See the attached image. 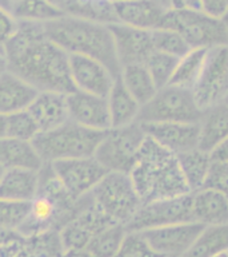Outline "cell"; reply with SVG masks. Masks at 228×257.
Instances as JSON below:
<instances>
[{
  "mask_svg": "<svg viewBox=\"0 0 228 257\" xmlns=\"http://www.w3.org/2000/svg\"><path fill=\"white\" fill-rule=\"evenodd\" d=\"M146 137L147 134L138 120L120 127L108 128L94 157L108 172L130 173Z\"/></svg>",
  "mask_w": 228,
  "mask_h": 257,
  "instance_id": "cell-7",
  "label": "cell"
},
{
  "mask_svg": "<svg viewBox=\"0 0 228 257\" xmlns=\"http://www.w3.org/2000/svg\"><path fill=\"white\" fill-rule=\"evenodd\" d=\"M39 170L6 169L0 178V198L31 202L38 196Z\"/></svg>",
  "mask_w": 228,
  "mask_h": 257,
  "instance_id": "cell-21",
  "label": "cell"
},
{
  "mask_svg": "<svg viewBox=\"0 0 228 257\" xmlns=\"http://www.w3.org/2000/svg\"><path fill=\"white\" fill-rule=\"evenodd\" d=\"M115 42L116 54L120 66L144 64L154 48L152 31L131 27L122 23L108 24Z\"/></svg>",
  "mask_w": 228,
  "mask_h": 257,
  "instance_id": "cell-14",
  "label": "cell"
},
{
  "mask_svg": "<svg viewBox=\"0 0 228 257\" xmlns=\"http://www.w3.org/2000/svg\"><path fill=\"white\" fill-rule=\"evenodd\" d=\"M203 228V225L190 221L147 229L143 230L142 234L151 248L162 257H179L191 246Z\"/></svg>",
  "mask_w": 228,
  "mask_h": 257,
  "instance_id": "cell-12",
  "label": "cell"
},
{
  "mask_svg": "<svg viewBox=\"0 0 228 257\" xmlns=\"http://www.w3.org/2000/svg\"><path fill=\"white\" fill-rule=\"evenodd\" d=\"M178 59L179 58H176V56L168 55V54L156 51V50H154L151 55L148 56L144 66L147 67L150 75L155 82L156 87L162 88L170 84L176 68Z\"/></svg>",
  "mask_w": 228,
  "mask_h": 257,
  "instance_id": "cell-31",
  "label": "cell"
},
{
  "mask_svg": "<svg viewBox=\"0 0 228 257\" xmlns=\"http://www.w3.org/2000/svg\"><path fill=\"white\" fill-rule=\"evenodd\" d=\"M192 94L200 110L228 102V44L208 48Z\"/></svg>",
  "mask_w": 228,
  "mask_h": 257,
  "instance_id": "cell-9",
  "label": "cell"
},
{
  "mask_svg": "<svg viewBox=\"0 0 228 257\" xmlns=\"http://www.w3.org/2000/svg\"><path fill=\"white\" fill-rule=\"evenodd\" d=\"M228 249V225L204 226L191 246L179 257H215Z\"/></svg>",
  "mask_w": 228,
  "mask_h": 257,
  "instance_id": "cell-25",
  "label": "cell"
},
{
  "mask_svg": "<svg viewBox=\"0 0 228 257\" xmlns=\"http://www.w3.org/2000/svg\"><path fill=\"white\" fill-rule=\"evenodd\" d=\"M27 111L35 120L39 132H48L70 120L66 94L62 92L39 91Z\"/></svg>",
  "mask_w": 228,
  "mask_h": 257,
  "instance_id": "cell-18",
  "label": "cell"
},
{
  "mask_svg": "<svg viewBox=\"0 0 228 257\" xmlns=\"http://www.w3.org/2000/svg\"><path fill=\"white\" fill-rule=\"evenodd\" d=\"M107 102L111 116V127H120L138 120L142 106L130 94L119 76L112 84L111 91L108 92Z\"/></svg>",
  "mask_w": 228,
  "mask_h": 257,
  "instance_id": "cell-24",
  "label": "cell"
},
{
  "mask_svg": "<svg viewBox=\"0 0 228 257\" xmlns=\"http://www.w3.org/2000/svg\"><path fill=\"white\" fill-rule=\"evenodd\" d=\"M43 164L32 141L16 140L11 137L0 138V166L4 169L40 170Z\"/></svg>",
  "mask_w": 228,
  "mask_h": 257,
  "instance_id": "cell-23",
  "label": "cell"
},
{
  "mask_svg": "<svg viewBox=\"0 0 228 257\" xmlns=\"http://www.w3.org/2000/svg\"><path fill=\"white\" fill-rule=\"evenodd\" d=\"M192 218L203 226L228 225V197L208 188L192 192Z\"/></svg>",
  "mask_w": 228,
  "mask_h": 257,
  "instance_id": "cell-19",
  "label": "cell"
},
{
  "mask_svg": "<svg viewBox=\"0 0 228 257\" xmlns=\"http://www.w3.org/2000/svg\"><path fill=\"white\" fill-rule=\"evenodd\" d=\"M142 126L147 137L176 156L199 146L198 122H159L142 123Z\"/></svg>",
  "mask_w": 228,
  "mask_h": 257,
  "instance_id": "cell-16",
  "label": "cell"
},
{
  "mask_svg": "<svg viewBox=\"0 0 228 257\" xmlns=\"http://www.w3.org/2000/svg\"><path fill=\"white\" fill-rule=\"evenodd\" d=\"M7 137V115L0 112V138Z\"/></svg>",
  "mask_w": 228,
  "mask_h": 257,
  "instance_id": "cell-43",
  "label": "cell"
},
{
  "mask_svg": "<svg viewBox=\"0 0 228 257\" xmlns=\"http://www.w3.org/2000/svg\"><path fill=\"white\" fill-rule=\"evenodd\" d=\"M50 164L64 189L75 200L91 193L96 184L108 173L94 156L60 160Z\"/></svg>",
  "mask_w": 228,
  "mask_h": 257,
  "instance_id": "cell-11",
  "label": "cell"
},
{
  "mask_svg": "<svg viewBox=\"0 0 228 257\" xmlns=\"http://www.w3.org/2000/svg\"><path fill=\"white\" fill-rule=\"evenodd\" d=\"M16 28V19L11 12L0 8V54L4 55V48Z\"/></svg>",
  "mask_w": 228,
  "mask_h": 257,
  "instance_id": "cell-38",
  "label": "cell"
},
{
  "mask_svg": "<svg viewBox=\"0 0 228 257\" xmlns=\"http://www.w3.org/2000/svg\"><path fill=\"white\" fill-rule=\"evenodd\" d=\"M4 71H7V60H6V56L3 54H0V75Z\"/></svg>",
  "mask_w": 228,
  "mask_h": 257,
  "instance_id": "cell-45",
  "label": "cell"
},
{
  "mask_svg": "<svg viewBox=\"0 0 228 257\" xmlns=\"http://www.w3.org/2000/svg\"><path fill=\"white\" fill-rule=\"evenodd\" d=\"M23 236L16 230H11V229H6L0 226V246H3L8 242H12V241L19 240Z\"/></svg>",
  "mask_w": 228,
  "mask_h": 257,
  "instance_id": "cell-41",
  "label": "cell"
},
{
  "mask_svg": "<svg viewBox=\"0 0 228 257\" xmlns=\"http://www.w3.org/2000/svg\"><path fill=\"white\" fill-rule=\"evenodd\" d=\"M192 218V193L183 196L144 202L126 225L128 232H143L147 229L190 222Z\"/></svg>",
  "mask_w": 228,
  "mask_h": 257,
  "instance_id": "cell-10",
  "label": "cell"
},
{
  "mask_svg": "<svg viewBox=\"0 0 228 257\" xmlns=\"http://www.w3.org/2000/svg\"><path fill=\"white\" fill-rule=\"evenodd\" d=\"M128 174L143 204L191 193L178 156L150 137H146Z\"/></svg>",
  "mask_w": 228,
  "mask_h": 257,
  "instance_id": "cell-3",
  "label": "cell"
},
{
  "mask_svg": "<svg viewBox=\"0 0 228 257\" xmlns=\"http://www.w3.org/2000/svg\"><path fill=\"white\" fill-rule=\"evenodd\" d=\"M46 35L68 55H83L99 60L118 78L122 66L108 24L78 16L63 15L43 23Z\"/></svg>",
  "mask_w": 228,
  "mask_h": 257,
  "instance_id": "cell-2",
  "label": "cell"
},
{
  "mask_svg": "<svg viewBox=\"0 0 228 257\" xmlns=\"http://www.w3.org/2000/svg\"><path fill=\"white\" fill-rule=\"evenodd\" d=\"M4 170H6V169H4L3 166H0V178H2V176H3Z\"/></svg>",
  "mask_w": 228,
  "mask_h": 257,
  "instance_id": "cell-49",
  "label": "cell"
},
{
  "mask_svg": "<svg viewBox=\"0 0 228 257\" xmlns=\"http://www.w3.org/2000/svg\"><path fill=\"white\" fill-rule=\"evenodd\" d=\"M111 2H120V0H111Z\"/></svg>",
  "mask_w": 228,
  "mask_h": 257,
  "instance_id": "cell-50",
  "label": "cell"
},
{
  "mask_svg": "<svg viewBox=\"0 0 228 257\" xmlns=\"http://www.w3.org/2000/svg\"><path fill=\"white\" fill-rule=\"evenodd\" d=\"M14 7V0H0V8H3L6 11L11 12Z\"/></svg>",
  "mask_w": 228,
  "mask_h": 257,
  "instance_id": "cell-44",
  "label": "cell"
},
{
  "mask_svg": "<svg viewBox=\"0 0 228 257\" xmlns=\"http://www.w3.org/2000/svg\"><path fill=\"white\" fill-rule=\"evenodd\" d=\"M198 3H199V10L220 19L228 10V0H198Z\"/></svg>",
  "mask_w": 228,
  "mask_h": 257,
  "instance_id": "cell-39",
  "label": "cell"
},
{
  "mask_svg": "<svg viewBox=\"0 0 228 257\" xmlns=\"http://www.w3.org/2000/svg\"><path fill=\"white\" fill-rule=\"evenodd\" d=\"M50 3L54 4L55 7H58L60 11L63 12V7H64V3H66V0H48Z\"/></svg>",
  "mask_w": 228,
  "mask_h": 257,
  "instance_id": "cell-46",
  "label": "cell"
},
{
  "mask_svg": "<svg viewBox=\"0 0 228 257\" xmlns=\"http://www.w3.org/2000/svg\"><path fill=\"white\" fill-rule=\"evenodd\" d=\"M203 188L214 189L228 197V162L212 161Z\"/></svg>",
  "mask_w": 228,
  "mask_h": 257,
  "instance_id": "cell-37",
  "label": "cell"
},
{
  "mask_svg": "<svg viewBox=\"0 0 228 257\" xmlns=\"http://www.w3.org/2000/svg\"><path fill=\"white\" fill-rule=\"evenodd\" d=\"M160 28H171L183 36L191 48H212L228 44L223 20L196 8H171Z\"/></svg>",
  "mask_w": 228,
  "mask_h": 257,
  "instance_id": "cell-5",
  "label": "cell"
},
{
  "mask_svg": "<svg viewBox=\"0 0 228 257\" xmlns=\"http://www.w3.org/2000/svg\"><path fill=\"white\" fill-rule=\"evenodd\" d=\"M59 236L64 252L87 249L92 234L78 221L71 220L59 229Z\"/></svg>",
  "mask_w": 228,
  "mask_h": 257,
  "instance_id": "cell-35",
  "label": "cell"
},
{
  "mask_svg": "<svg viewBox=\"0 0 228 257\" xmlns=\"http://www.w3.org/2000/svg\"><path fill=\"white\" fill-rule=\"evenodd\" d=\"M119 78L130 94L143 106L158 91L155 82L144 64H127L122 67Z\"/></svg>",
  "mask_w": 228,
  "mask_h": 257,
  "instance_id": "cell-26",
  "label": "cell"
},
{
  "mask_svg": "<svg viewBox=\"0 0 228 257\" xmlns=\"http://www.w3.org/2000/svg\"><path fill=\"white\" fill-rule=\"evenodd\" d=\"M4 56L7 70L38 91L68 94L75 90L70 75V55L46 35L43 23L16 20Z\"/></svg>",
  "mask_w": 228,
  "mask_h": 257,
  "instance_id": "cell-1",
  "label": "cell"
},
{
  "mask_svg": "<svg viewBox=\"0 0 228 257\" xmlns=\"http://www.w3.org/2000/svg\"><path fill=\"white\" fill-rule=\"evenodd\" d=\"M126 234H127L126 226L123 224L115 222L94 234L88 244L87 250L98 257H114L119 250Z\"/></svg>",
  "mask_w": 228,
  "mask_h": 257,
  "instance_id": "cell-30",
  "label": "cell"
},
{
  "mask_svg": "<svg viewBox=\"0 0 228 257\" xmlns=\"http://www.w3.org/2000/svg\"><path fill=\"white\" fill-rule=\"evenodd\" d=\"M152 42L156 51L164 52L176 58H182L191 50L183 36L171 28L152 30Z\"/></svg>",
  "mask_w": 228,
  "mask_h": 257,
  "instance_id": "cell-32",
  "label": "cell"
},
{
  "mask_svg": "<svg viewBox=\"0 0 228 257\" xmlns=\"http://www.w3.org/2000/svg\"><path fill=\"white\" fill-rule=\"evenodd\" d=\"M112 3L118 23L150 31L162 27L168 11L162 0H120Z\"/></svg>",
  "mask_w": 228,
  "mask_h": 257,
  "instance_id": "cell-17",
  "label": "cell"
},
{
  "mask_svg": "<svg viewBox=\"0 0 228 257\" xmlns=\"http://www.w3.org/2000/svg\"><path fill=\"white\" fill-rule=\"evenodd\" d=\"M106 132L92 130L67 120L48 132H39L32 140L43 162L92 157L103 140Z\"/></svg>",
  "mask_w": 228,
  "mask_h": 257,
  "instance_id": "cell-4",
  "label": "cell"
},
{
  "mask_svg": "<svg viewBox=\"0 0 228 257\" xmlns=\"http://www.w3.org/2000/svg\"><path fill=\"white\" fill-rule=\"evenodd\" d=\"M178 158H179L180 169L190 188V192H196L203 188L212 162L210 153L196 148L182 153L178 156Z\"/></svg>",
  "mask_w": 228,
  "mask_h": 257,
  "instance_id": "cell-27",
  "label": "cell"
},
{
  "mask_svg": "<svg viewBox=\"0 0 228 257\" xmlns=\"http://www.w3.org/2000/svg\"><path fill=\"white\" fill-rule=\"evenodd\" d=\"M114 257H162L144 238L142 232H128Z\"/></svg>",
  "mask_w": 228,
  "mask_h": 257,
  "instance_id": "cell-36",
  "label": "cell"
},
{
  "mask_svg": "<svg viewBox=\"0 0 228 257\" xmlns=\"http://www.w3.org/2000/svg\"><path fill=\"white\" fill-rule=\"evenodd\" d=\"M206 54V48H191L186 55L179 58L170 84L192 90L199 79Z\"/></svg>",
  "mask_w": 228,
  "mask_h": 257,
  "instance_id": "cell-28",
  "label": "cell"
},
{
  "mask_svg": "<svg viewBox=\"0 0 228 257\" xmlns=\"http://www.w3.org/2000/svg\"><path fill=\"white\" fill-rule=\"evenodd\" d=\"M70 75L75 90L107 96L115 76L103 63L83 55H70Z\"/></svg>",
  "mask_w": 228,
  "mask_h": 257,
  "instance_id": "cell-15",
  "label": "cell"
},
{
  "mask_svg": "<svg viewBox=\"0 0 228 257\" xmlns=\"http://www.w3.org/2000/svg\"><path fill=\"white\" fill-rule=\"evenodd\" d=\"M38 92L34 86L20 76L10 70L4 71L0 75V112L8 115L27 110Z\"/></svg>",
  "mask_w": 228,
  "mask_h": 257,
  "instance_id": "cell-20",
  "label": "cell"
},
{
  "mask_svg": "<svg viewBox=\"0 0 228 257\" xmlns=\"http://www.w3.org/2000/svg\"><path fill=\"white\" fill-rule=\"evenodd\" d=\"M30 210L31 202L0 198V226L18 232L27 220Z\"/></svg>",
  "mask_w": 228,
  "mask_h": 257,
  "instance_id": "cell-33",
  "label": "cell"
},
{
  "mask_svg": "<svg viewBox=\"0 0 228 257\" xmlns=\"http://www.w3.org/2000/svg\"><path fill=\"white\" fill-rule=\"evenodd\" d=\"M91 196L111 220L124 226L143 204L128 173L108 172L92 189Z\"/></svg>",
  "mask_w": 228,
  "mask_h": 257,
  "instance_id": "cell-6",
  "label": "cell"
},
{
  "mask_svg": "<svg viewBox=\"0 0 228 257\" xmlns=\"http://www.w3.org/2000/svg\"><path fill=\"white\" fill-rule=\"evenodd\" d=\"M38 133L39 128L27 110L12 112L7 115V137L16 140L32 141Z\"/></svg>",
  "mask_w": 228,
  "mask_h": 257,
  "instance_id": "cell-34",
  "label": "cell"
},
{
  "mask_svg": "<svg viewBox=\"0 0 228 257\" xmlns=\"http://www.w3.org/2000/svg\"><path fill=\"white\" fill-rule=\"evenodd\" d=\"M62 257H98L95 254H92L87 249H79V250H67L63 253Z\"/></svg>",
  "mask_w": 228,
  "mask_h": 257,
  "instance_id": "cell-42",
  "label": "cell"
},
{
  "mask_svg": "<svg viewBox=\"0 0 228 257\" xmlns=\"http://www.w3.org/2000/svg\"><path fill=\"white\" fill-rule=\"evenodd\" d=\"M15 2H18V0H14V3H15Z\"/></svg>",
  "mask_w": 228,
  "mask_h": 257,
  "instance_id": "cell-51",
  "label": "cell"
},
{
  "mask_svg": "<svg viewBox=\"0 0 228 257\" xmlns=\"http://www.w3.org/2000/svg\"><path fill=\"white\" fill-rule=\"evenodd\" d=\"M210 157L212 161L218 162H228V137L220 141L215 148L210 152Z\"/></svg>",
  "mask_w": 228,
  "mask_h": 257,
  "instance_id": "cell-40",
  "label": "cell"
},
{
  "mask_svg": "<svg viewBox=\"0 0 228 257\" xmlns=\"http://www.w3.org/2000/svg\"><path fill=\"white\" fill-rule=\"evenodd\" d=\"M66 100L70 120L92 130L107 132L111 128L107 96L74 90L66 94Z\"/></svg>",
  "mask_w": 228,
  "mask_h": 257,
  "instance_id": "cell-13",
  "label": "cell"
},
{
  "mask_svg": "<svg viewBox=\"0 0 228 257\" xmlns=\"http://www.w3.org/2000/svg\"><path fill=\"white\" fill-rule=\"evenodd\" d=\"M199 124V146L210 153L220 141L228 137V102L202 110Z\"/></svg>",
  "mask_w": 228,
  "mask_h": 257,
  "instance_id": "cell-22",
  "label": "cell"
},
{
  "mask_svg": "<svg viewBox=\"0 0 228 257\" xmlns=\"http://www.w3.org/2000/svg\"><path fill=\"white\" fill-rule=\"evenodd\" d=\"M222 20H223L224 26H226V31H227V35H228V10H227V12L224 14L223 18H222Z\"/></svg>",
  "mask_w": 228,
  "mask_h": 257,
  "instance_id": "cell-47",
  "label": "cell"
},
{
  "mask_svg": "<svg viewBox=\"0 0 228 257\" xmlns=\"http://www.w3.org/2000/svg\"><path fill=\"white\" fill-rule=\"evenodd\" d=\"M202 110L198 106L192 90L167 84L158 91L147 103L140 107L138 122H198Z\"/></svg>",
  "mask_w": 228,
  "mask_h": 257,
  "instance_id": "cell-8",
  "label": "cell"
},
{
  "mask_svg": "<svg viewBox=\"0 0 228 257\" xmlns=\"http://www.w3.org/2000/svg\"><path fill=\"white\" fill-rule=\"evenodd\" d=\"M215 257H228V249H227V250H224V252L219 253V254H218V256H215Z\"/></svg>",
  "mask_w": 228,
  "mask_h": 257,
  "instance_id": "cell-48",
  "label": "cell"
},
{
  "mask_svg": "<svg viewBox=\"0 0 228 257\" xmlns=\"http://www.w3.org/2000/svg\"><path fill=\"white\" fill-rule=\"evenodd\" d=\"M16 20H30L36 23H47L66 15L48 0H18L11 11Z\"/></svg>",
  "mask_w": 228,
  "mask_h": 257,
  "instance_id": "cell-29",
  "label": "cell"
}]
</instances>
